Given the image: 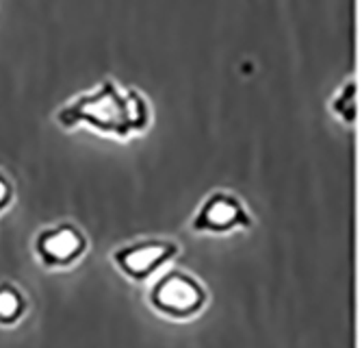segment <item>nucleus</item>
I'll return each instance as SVG.
<instances>
[{
    "mask_svg": "<svg viewBox=\"0 0 362 348\" xmlns=\"http://www.w3.org/2000/svg\"><path fill=\"white\" fill-rule=\"evenodd\" d=\"M54 120L65 131L89 126L95 133L124 142L150 129L152 109L148 96L137 87H119L117 81L105 79L59 107Z\"/></svg>",
    "mask_w": 362,
    "mask_h": 348,
    "instance_id": "nucleus-1",
    "label": "nucleus"
},
{
    "mask_svg": "<svg viewBox=\"0 0 362 348\" xmlns=\"http://www.w3.org/2000/svg\"><path fill=\"white\" fill-rule=\"evenodd\" d=\"M146 298L158 315H165V318L176 322H185L206 309L209 290L195 274L174 268L158 272Z\"/></svg>",
    "mask_w": 362,
    "mask_h": 348,
    "instance_id": "nucleus-2",
    "label": "nucleus"
},
{
    "mask_svg": "<svg viewBox=\"0 0 362 348\" xmlns=\"http://www.w3.org/2000/svg\"><path fill=\"white\" fill-rule=\"evenodd\" d=\"M178 255H180L178 242L168 237H148V240H137L117 246L111 252V262L126 279L144 283L165 270Z\"/></svg>",
    "mask_w": 362,
    "mask_h": 348,
    "instance_id": "nucleus-3",
    "label": "nucleus"
},
{
    "mask_svg": "<svg viewBox=\"0 0 362 348\" xmlns=\"http://www.w3.org/2000/svg\"><path fill=\"white\" fill-rule=\"evenodd\" d=\"M254 227V218L245 203L228 189H215L191 218V231L202 235H230Z\"/></svg>",
    "mask_w": 362,
    "mask_h": 348,
    "instance_id": "nucleus-4",
    "label": "nucleus"
},
{
    "mask_svg": "<svg viewBox=\"0 0 362 348\" xmlns=\"http://www.w3.org/2000/svg\"><path fill=\"white\" fill-rule=\"evenodd\" d=\"M37 262L48 270H68L76 266L89 250L87 233L74 223L44 227L33 242Z\"/></svg>",
    "mask_w": 362,
    "mask_h": 348,
    "instance_id": "nucleus-5",
    "label": "nucleus"
},
{
    "mask_svg": "<svg viewBox=\"0 0 362 348\" xmlns=\"http://www.w3.org/2000/svg\"><path fill=\"white\" fill-rule=\"evenodd\" d=\"M28 311V298L13 281L0 283V327H16Z\"/></svg>",
    "mask_w": 362,
    "mask_h": 348,
    "instance_id": "nucleus-6",
    "label": "nucleus"
},
{
    "mask_svg": "<svg viewBox=\"0 0 362 348\" xmlns=\"http://www.w3.org/2000/svg\"><path fill=\"white\" fill-rule=\"evenodd\" d=\"M330 109L334 113V118H339L345 124H354L358 118V85L356 81H347L330 103Z\"/></svg>",
    "mask_w": 362,
    "mask_h": 348,
    "instance_id": "nucleus-7",
    "label": "nucleus"
},
{
    "mask_svg": "<svg viewBox=\"0 0 362 348\" xmlns=\"http://www.w3.org/2000/svg\"><path fill=\"white\" fill-rule=\"evenodd\" d=\"M13 198H16L13 181L9 179V174L5 170H0V215H3L11 207Z\"/></svg>",
    "mask_w": 362,
    "mask_h": 348,
    "instance_id": "nucleus-8",
    "label": "nucleus"
}]
</instances>
